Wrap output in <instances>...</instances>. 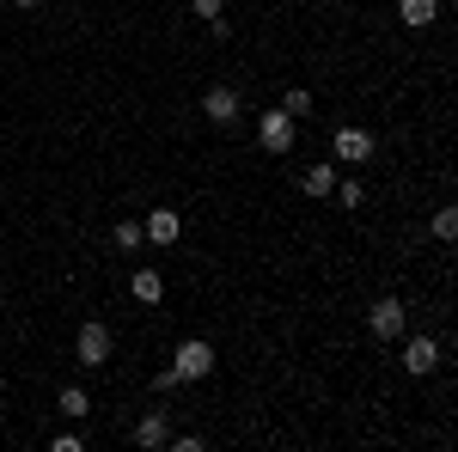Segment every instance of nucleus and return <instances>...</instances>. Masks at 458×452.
Here are the masks:
<instances>
[{"mask_svg": "<svg viewBox=\"0 0 458 452\" xmlns=\"http://www.w3.org/2000/svg\"><path fill=\"white\" fill-rule=\"evenodd\" d=\"M177 385H183V380H177L172 367H159V373H153V391H177Z\"/></svg>", "mask_w": 458, "mask_h": 452, "instance_id": "20", "label": "nucleus"}, {"mask_svg": "<svg viewBox=\"0 0 458 452\" xmlns=\"http://www.w3.org/2000/svg\"><path fill=\"white\" fill-rule=\"evenodd\" d=\"M403 324H410L403 300H397V294H379V300H373V312H367V330H373V343H397V337H403Z\"/></svg>", "mask_w": 458, "mask_h": 452, "instance_id": "2", "label": "nucleus"}, {"mask_svg": "<svg viewBox=\"0 0 458 452\" xmlns=\"http://www.w3.org/2000/svg\"><path fill=\"white\" fill-rule=\"evenodd\" d=\"M434 239H458V209H440V214H434Z\"/></svg>", "mask_w": 458, "mask_h": 452, "instance_id": "17", "label": "nucleus"}, {"mask_svg": "<svg viewBox=\"0 0 458 452\" xmlns=\"http://www.w3.org/2000/svg\"><path fill=\"white\" fill-rule=\"evenodd\" d=\"M440 354H446V343H434V337H410V343H403V367H410L416 380H428V373H440Z\"/></svg>", "mask_w": 458, "mask_h": 452, "instance_id": "5", "label": "nucleus"}, {"mask_svg": "<svg viewBox=\"0 0 458 452\" xmlns=\"http://www.w3.org/2000/svg\"><path fill=\"white\" fill-rule=\"evenodd\" d=\"M73 354H80V367H110V330L98 324V318H86V324H80Z\"/></svg>", "mask_w": 458, "mask_h": 452, "instance_id": "3", "label": "nucleus"}, {"mask_svg": "<svg viewBox=\"0 0 458 452\" xmlns=\"http://www.w3.org/2000/svg\"><path fill=\"white\" fill-rule=\"evenodd\" d=\"M165 447H177V452H202V434H172Z\"/></svg>", "mask_w": 458, "mask_h": 452, "instance_id": "19", "label": "nucleus"}, {"mask_svg": "<svg viewBox=\"0 0 458 452\" xmlns=\"http://www.w3.org/2000/svg\"><path fill=\"white\" fill-rule=\"evenodd\" d=\"M129 294H135L141 306H159V300H165V276H159L153 263H141V269L129 276Z\"/></svg>", "mask_w": 458, "mask_h": 452, "instance_id": "10", "label": "nucleus"}, {"mask_svg": "<svg viewBox=\"0 0 458 452\" xmlns=\"http://www.w3.org/2000/svg\"><path fill=\"white\" fill-rule=\"evenodd\" d=\"M202 116H208L214 129H233V123H239V92H233V86H208V92H202Z\"/></svg>", "mask_w": 458, "mask_h": 452, "instance_id": "6", "label": "nucleus"}, {"mask_svg": "<svg viewBox=\"0 0 458 452\" xmlns=\"http://www.w3.org/2000/svg\"><path fill=\"white\" fill-rule=\"evenodd\" d=\"M172 373H177L183 385H190V380H208V373H214V348L202 343V337H190V343H177V361H172Z\"/></svg>", "mask_w": 458, "mask_h": 452, "instance_id": "4", "label": "nucleus"}, {"mask_svg": "<svg viewBox=\"0 0 458 452\" xmlns=\"http://www.w3.org/2000/svg\"><path fill=\"white\" fill-rule=\"evenodd\" d=\"M293 141H300V123H293L282 105L257 116V147H263V153H276V159H282V153H293Z\"/></svg>", "mask_w": 458, "mask_h": 452, "instance_id": "1", "label": "nucleus"}, {"mask_svg": "<svg viewBox=\"0 0 458 452\" xmlns=\"http://www.w3.org/2000/svg\"><path fill=\"white\" fill-rule=\"evenodd\" d=\"M300 183H306V196H330L336 190V166H306Z\"/></svg>", "mask_w": 458, "mask_h": 452, "instance_id": "13", "label": "nucleus"}, {"mask_svg": "<svg viewBox=\"0 0 458 452\" xmlns=\"http://www.w3.org/2000/svg\"><path fill=\"white\" fill-rule=\"evenodd\" d=\"M13 6H37V0H13Z\"/></svg>", "mask_w": 458, "mask_h": 452, "instance_id": "21", "label": "nucleus"}, {"mask_svg": "<svg viewBox=\"0 0 458 452\" xmlns=\"http://www.w3.org/2000/svg\"><path fill=\"white\" fill-rule=\"evenodd\" d=\"M110 239H116V251H129V257H135V251L147 244V233H141V220H116V233H110Z\"/></svg>", "mask_w": 458, "mask_h": 452, "instance_id": "14", "label": "nucleus"}, {"mask_svg": "<svg viewBox=\"0 0 458 452\" xmlns=\"http://www.w3.org/2000/svg\"><path fill=\"white\" fill-rule=\"evenodd\" d=\"M330 196H336V202H343V209H360V202H367V190H360V183H343V177H336V190H330Z\"/></svg>", "mask_w": 458, "mask_h": 452, "instance_id": "16", "label": "nucleus"}, {"mask_svg": "<svg viewBox=\"0 0 458 452\" xmlns=\"http://www.w3.org/2000/svg\"><path fill=\"white\" fill-rule=\"evenodd\" d=\"M190 6H196V19H220L226 13V0H190Z\"/></svg>", "mask_w": 458, "mask_h": 452, "instance_id": "18", "label": "nucleus"}, {"mask_svg": "<svg viewBox=\"0 0 458 452\" xmlns=\"http://www.w3.org/2000/svg\"><path fill=\"white\" fill-rule=\"evenodd\" d=\"M165 440H172V416H165V410H147L141 422H135V447H165Z\"/></svg>", "mask_w": 458, "mask_h": 452, "instance_id": "9", "label": "nucleus"}, {"mask_svg": "<svg viewBox=\"0 0 458 452\" xmlns=\"http://www.w3.org/2000/svg\"><path fill=\"white\" fill-rule=\"evenodd\" d=\"M397 19H403L410 31H428V25L440 19V0H403V6H397Z\"/></svg>", "mask_w": 458, "mask_h": 452, "instance_id": "11", "label": "nucleus"}, {"mask_svg": "<svg viewBox=\"0 0 458 452\" xmlns=\"http://www.w3.org/2000/svg\"><path fill=\"white\" fill-rule=\"evenodd\" d=\"M141 233H147V244L172 251V244H177V233H183V220H177V209H153V214L141 220Z\"/></svg>", "mask_w": 458, "mask_h": 452, "instance_id": "8", "label": "nucleus"}, {"mask_svg": "<svg viewBox=\"0 0 458 452\" xmlns=\"http://www.w3.org/2000/svg\"><path fill=\"white\" fill-rule=\"evenodd\" d=\"M367 159H373V135H367V129H336V166H367Z\"/></svg>", "mask_w": 458, "mask_h": 452, "instance_id": "7", "label": "nucleus"}, {"mask_svg": "<svg viewBox=\"0 0 458 452\" xmlns=\"http://www.w3.org/2000/svg\"><path fill=\"white\" fill-rule=\"evenodd\" d=\"M282 110L293 116V123H300V116H312V92H306V86H287V92H282Z\"/></svg>", "mask_w": 458, "mask_h": 452, "instance_id": "15", "label": "nucleus"}, {"mask_svg": "<svg viewBox=\"0 0 458 452\" xmlns=\"http://www.w3.org/2000/svg\"><path fill=\"white\" fill-rule=\"evenodd\" d=\"M55 410H62V416H73V422H86V416H92V397H86L80 385H68V391L55 397Z\"/></svg>", "mask_w": 458, "mask_h": 452, "instance_id": "12", "label": "nucleus"}]
</instances>
